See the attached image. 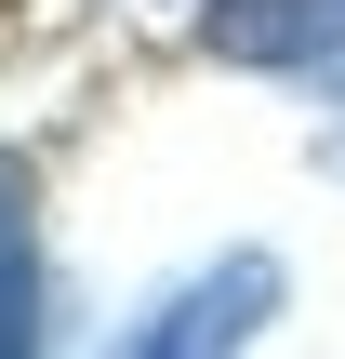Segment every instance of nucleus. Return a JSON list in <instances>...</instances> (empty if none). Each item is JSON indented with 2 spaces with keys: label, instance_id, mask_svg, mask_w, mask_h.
I'll use <instances>...</instances> for the list:
<instances>
[{
  "label": "nucleus",
  "instance_id": "nucleus-1",
  "mask_svg": "<svg viewBox=\"0 0 345 359\" xmlns=\"http://www.w3.org/2000/svg\"><path fill=\"white\" fill-rule=\"evenodd\" d=\"M266 306H279V266H266V253H226V266H213V280H186V293H173L160 320H133V346H146V359H186V346H239V333H253Z\"/></svg>",
  "mask_w": 345,
  "mask_h": 359
},
{
  "label": "nucleus",
  "instance_id": "nucleus-2",
  "mask_svg": "<svg viewBox=\"0 0 345 359\" xmlns=\"http://www.w3.org/2000/svg\"><path fill=\"white\" fill-rule=\"evenodd\" d=\"M199 40L226 67H319V53H345V0H213Z\"/></svg>",
  "mask_w": 345,
  "mask_h": 359
},
{
  "label": "nucleus",
  "instance_id": "nucleus-3",
  "mask_svg": "<svg viewBox=\"0 0 345 359\" xmlns=\"http://www.w3.org/2000/svg\"><path fill=\"white\" fill-rule=\"evenodd\" d=\"M0 346H40V253H27V160H0Z\"/></svg>",
  "mask_w": 345,
  "mask_h": 359
},
{
  "label": "nucleus",
  "instance_id": "nucleus-4",
  "mask_svg": "<svg viewBox=\"0 0 345 359\" xmlns=\"http://www.w3.org/2000/svg\"><path fill=\"white\" fill-rule=\"evenodd\" d=\"M199 13H213V0H199Z\"/></svg>",
  "mask_w": 345,
  "mask_h": 359
}]
</instances>
